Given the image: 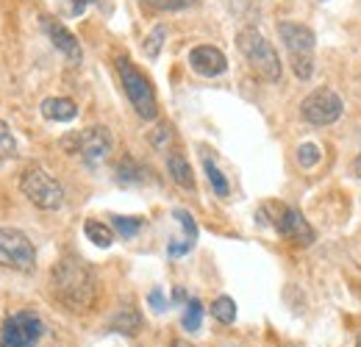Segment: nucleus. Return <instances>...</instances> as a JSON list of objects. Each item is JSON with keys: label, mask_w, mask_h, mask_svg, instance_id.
<instances>
[{"label": "nucleus", "mask_w": 361, "mask_h": 347, "mask_svg": "<svg viewBox=\"0 0 361 347\" xmlns=\"http://www.w3.org/2000/svg\"><path fill=\"white\" fill-rule=\"evenodd\" d=\"M53 292L70 311H87L94 300V275L87 264L64 259L53 269Z\"/></svg>", "instance_id": "obj_1"}, {"label": "nucleus", "mask_w": 361, "mask_h": 347, "mask_svg": "<svg viewBox=\"0 0 361 347\" xmlns=\"http://www.w3.org/2000/svg\"><path fill=\"white\" fill-rule=\"evenodd\" d=\"M236 47L242 50V56L247 59V64H250V70L253 73H259L264 81H281V59H278V53H275V47L270 44V39L262 34V31H256V28H245V31H239V37H236Z\"/></svg>", "instance_id": "obj_2"}, {"label": "nucleus", "mask_w": 361, "mask_h": 347, "mask_svg": "<svg viewBox=\"0 0 361 347\" xmlns=\"http://www.w3.org/2000/svg\"><path fill=\"white\" fill-rule=\"evenodd\" d=\"M117 73H120L123 89H126V95H128V100H131L136 114H139L145 123L156 120V114H159L156 92L150 87V81L142 75V70H136L128 56H120V59H117Z\"/></svg>", "instance_id": "obj_3"}, {"label": "nucleus", "mask_w": 361, "mask_h": 347, "mask_svg": "<svg viewBox=\"0 0 361 347\" xmlns=\"http://www.w3.org/2000/svg\"><path fill=\"white\" fill-rule=\"evenodd\" d=\"M45 336V322L34 311H17L3 319L0 347H37Z\"/></svg>", "instance_id": "obj_4"}, {"label": "nucleus", "mask_w": 361, "mask_h": 347, "mask_svg": "<svg viewBox=\"0 0 361 347\" xmlns=\"http://www.w3.org/2000/svg\"><path fill=\"white\" fill-rule=\"evenodd\" d=\"M20 189H23V195H25L34 206H39V209H45V212H53V209H59V206L64 203V189H61V183H59L56 178H50L39 164H34V167H28V170L23 173Z\"/></svg>", "instance_id": "obj_5"}, {"label": "nucleus", "mask_w": 361, "mask_h": 347, "mask_svg": "<svg viewBox=\"0 0 361 347\" xmlns=\"http://www.w3.org/2000/svg\"><path fill=\"white\" fill-rule=\"evenodd\" d=\"M0 267L14 272H34L37 250L31 239L17 228H0Z\"/></svg>", "instance_id": "obj_6"}, {"label": "nucleus", "mask_w": 361, "mask_h": 347, "mask_svg": "<svg viewBox=\"0 0 361 347\" xmlns=\"http://www.w3.org/2000/svg\"><path fill=\"white\" fill-rule=\"evenodd\" d=\"M300 114H303V120L309 126H317V128L319 126H331V123H336L342 117V97L334 89L319 87L303 100Z\"/></svg>", "instance_id": "obj_7"}, {"label": "nucleus", "mask_w": 361, "mask_h": 347, "mask_svg": "<svg viewBox=\"0 0 361 347\" xmlns=\"http://www.w3.org/2000/svg\"><path fill=\"white\" fill-rule=\"evenodd\" d=\"M270 209L275 212V214H270V225L281 236H286L295 245H312L314 242V228L303 219L298 209H289L283 203H270Z\"/></svg>", "instance_id": "obj_8"}, {"label": "nucleus", "mask_w": 361, "mask_h": 347, "mask_svg": "<svg viewBox=\"0 0 361 347\" xmlns=\"http://www.w3.org/2000/svg\"><path fill=\"white\" fill-rule=\"evenodd\" d=\"M278 34H281V39L286 44V50H289V59H303V56H314V31L309 28V25H303V23H289V20H283V23H278Z\"/></svg>", "instance_id": "obj_9"}, {"label": "nucleus", "mask_w": 361, "mask_h": 347, "mask_svg": "<svg viewBox=\"0 0 361 347\" xmlns=\"http://www.w3.org/2000/svg\"><path fill=\"white\" fill-rule=\"evenodd\" d=\"M81 159L87 167H97L106 162V156L111 153V133L103 128V126H94V128L81 130Z\"/></svg>", "instance_id": "obj_10"}, {"label": "nucleus", "mask_w": 361, "mask_h": 347, "mask_svg": "<svg viewBox=\"0 0 361 347\" xmlns=\"http://www.w3.org/2000/svg\"><path fill=\"white\" fill-rule=\"evenodd\" d=\"M189 67L206 78H214V75H223L228 67L226 56L220 47L214 44H197L189 50Z\"/></svg>", "instance_id": "obj_11"}, {"label": "nucleus", "mask_w": 361, "mask_h": 347, "mask_svg": "<svg viewBox=\"0 0 361 347\" xmlns=\"http://www.w3.org/2000/svg\"><path fill=\"white\" fill-rule=\"evenodd\" d=\"M42 28H45V34L50 37V42L56 44V47L67 56V61H73V64H78V61H81V56H84V53H81V44H78V39H75V37H73V34H70L59 20L45 17V20H42Z\"/></svg>", "instance_id": "obj_12"}, {"label": "nucleus", "mask_w": 361, "mask_h": 347, "mask_svg": "<svg viewBox=\"0 0 361 347\" xmlns=\"http://www.w3.org/2000/svg\"><path fill=\"white\" fill-rule=\"evenodd\" d=\"M42 114L47 120H56V123H70V120H75L78 106L70 97H47V100H42Z\"/></svg>", "instance_id": "obj_13"}, {"label": "nucleus", "mask_w": 361, "mask_h": 347, "mask_svg": "<svg viewBox=\"0 0 361 347\" xmlns=\"http://www.w3.org/2000/svg\"><path fill=\"white\" fill-rule=\"evenodd\" d=\"M167 170H170V178L183 186V189H195V175H192V167H189V162L178 156V153H173L170 159H167Z\"/></svg>", "instance_id": "obj_14"}, {"label": "nucleus", "mask_w": 361, "mask_h": 347, "mask_svg": "<svg viewBox=\"0 0 361 347\" xmlns=\"http://www.w3.org/2000/svg\"><path fill=\"white\" fill-rule=\"evenodd\" d=\"M84 233L90 236L92 245H97V248H111V242H114L111 228L103 225V222H97V219H87L84 222Z\"/></svg>", "instance_id": "obj_15"}, {"label": "nucleus", "mask_w": 361, "mask_h": 347, "mask_svg": "<svg viewBox=\"0 0 361 347\" xmlns=\"http://www.w3.org/2000/svg\"><path fill=\"white\" fill-rule=\"evenodd\" d=\"M203 170H206V178H209V183L214 186V192H217L220 197H228V192H231V186H228L226 175L220 173V167L214 164V159H212L209 153H203Z\"/></svg>", "instance_id": "obj_16"}, {"label": "nucleus", "mask_w": 361, "mask_h": 347, "mask_svg": "<svg viewBox=\"0 0 361 347\" xmlns=\"http://www.w3.org/2000/svg\"><path fill=\"white\" fill-rule=\"evenodd\" d=\"M212 314H214V319H220L223 325H231L233 319H236V303H233V298H217L214 303H212Z\"/></svg>", "instance_id": "obj_17"}, {"label": "nucleus", "mask_w": 361, "mask_h": 347, "mask_svg": "<svg viewBox=\"0 0 361 347\" xmlns=\"http://www.w3.org/2000/svg\"><path fill=\"white\" fill-rule=\"evenodd\" d=\"M139 325H142V319H139V314H136L134 308H126V311H120V314L111 319V328H114V331H123V334H136Z\"/></svg>", "instance_id": "obj_18"}, {"label": "nucleus", "mask_w": 361, "mask_h": 347, "mask_svg": "<svg viewBox=\"0 0 361 347\" xmlns=\"http://www.w3.org/2000/svg\"><path fill=\"white\" fill-rule=\"evenodd\" d=\"M167 39V25H156L150 34H147V39L142 44V50H145V56L147 59H156L159 53H161V44Z\"/></svg>", "instance_id": "obj_19"}, {"label": "nucleus", "mask_w": 361, "mask_h": 347, "mask_svg": "<svg viewBox=\"0 0 361 347\" xmlns=\"http://www.w3.org/2000/svg\"><path fill=\"white\" fill-rule=\"evenodd\" d=\"M142 178H145V173H142V167L136 164L134 159H123L117 164V181L120 183H139Z\"/></svg>", "instance_id": "obj_20"}, {"label": "nucleus", "mask_w": 361, "mask_h": 347, "mask_svg": "<svg viewBox=\"0 0 361 347\" xmlns=\"http://www.w3.org/2000/svg\"><path fill=\"white\" fill-rule=\"evenodd\" d=\"M319 159H322V150L317 147L314 142H306V145H300L298 147V164L303 167V170H312L319 164Z\"/></svg>", "instance_id": "obj_21"}, {"label": "nucleus", "mask_w": 361, "mask_h": 347, "mask_svg": "<svg viewBox=\"0 0 361 347\" xmlns=\"http://www.w3.org/2000/svg\"><path fill=\"white\" fill-rule=\"evenodd\" d=\"M200 322H203V305H200V300H189L186 303V311H183V328L189 331V334H195L197 328H200Z\"/></svg>", "instance_id": "obj_22"}, {"label": "nucleus", "mask_w": 361, "mask_h": 347, "mask_svg": "<svg viewBox=\"0 0 361 347\" xmlns=\"http://www.w3.org/2000/svg\"><path fill=\"white\" fill-rule=\"evenodd\" d=\"M111 222H114V228H117V233H120L123 239H134L136 233L142 231V225H145L139 217H120V214L111 219Z\"/></svg>", "instance_id": "obj_23"}, {"label": "nucleus", "mask_w": 361, "mask_h": 347, "mask_svg": "<svg viewBox=\"0 0 361 347\" xmlns=\"http://www.w3.org/2000/svg\"><path fill=\"white\" fill-rule=\"evenodd\" d=\"M17 156V139L11 136L8 126L0 120V159H14Z\"/></svg>", "instance_id": "obj_24"}, {"label": "nucleus", "mask_w": 361, "mask_h": 347, "mask_svg": "<svg viewBox=\"0 0 361 347\" xmlns=\"http://www.w3.org/2000/svg\"><path fill=\"white\" fill-rule=\"evenodd\" d=\"M173 217L178 219V225L183 228V239H186L189 245H195V242H197V225H195V219L189 217V212L176 209V212H173Z\"/></svg>", "instance_id": "obj_25"}, {"label": "nucleus", "mask_w": 361, "mask_h": 347, "mask_svg": "<svg viewBox=\"0 0 361 347\" xmlns=\"http://www.w3.org/2000/svg\"><path fill=\"white\" fill-rule=\"evenodd\" d=\"M150 8H159V11H178V8H186L192 6L195 0H145Z\"/></svg>", "instance_id": "obj_26"}, {"label": "nucleus", "mask_w": 361, "mask_h": 347, "mask_svg": "<svg viewBox=\"0 0 361 347\" xmlns=\"http://www.w3.org/2000/svg\"><path fill=\"white\" fill-rule=\"evenodd\" d=\"M167 139H170V126H167V123H161L159 128L150 133V142H153V147H164V145H167Z\"/></svg>", "instance_id": "obj_27"}, {"label": "nucleus", "mask_w": 361, "mask_h": 347, "mask_svg": "<svg viewBox=\"0 0 361 347\" xmlns=\"http://www.w3.org/2000/svg\"><path fill=\"white\" fill-rule=\"evenodd\" d=\"M147 300H150V308H153V311H164V308H167V298H164L161 289H150Z\"/></svg>", "instance_id": "obj_28"}, {"label": "nucleus", "mask_w": 361, "mask_h": 347, "mask_svg": "<svg viewBox=\"0 0 361 347\" xmlns=\"http://www.w3.org/2000/svg\"><path fill=\"white\" fill-rule=\"evenodd\" d=\"M92 0H70V8H73V14L78 17V14H84L87 11V6H90Z\"/></svg>", "instance_id": "obj_29"}, {"label": "nucleus", "mask_w": 361, "mask_h": 347, "mask_svg": "<svg viewBox=\"0 0 361 347\" xmlns=\"http://www.w3.org/2000/svg\"><path fill=\"white\" fill-rule=\"evenodd\" d=\"M353 170H356V175L361 178V153L356 156V162H353Z\"/></svg>", "instance_id": "obj_30"}, {"label": "nucleus", "mask_w": 361, "mask_h": 347, "mask_svg": "<svg viewBox=\"0 0 361 347\" xmlns=\"http://www.w3.org/2000/svg\"><path fill=\"white\" fill-rule=\"evenodd\" d=\"M356 347H361V334H359V339H356Z\"/></svg>", "instance_id": "obj_31"}, {"label": "nucleus", "mask_w": 361, "mask_h": 347, "mask_svg": "<svg viewBox=\"0 0 361 347\" xmlns=\"http://www.w3.org/2000/svg\"><path fill=\"white\" fill-rule=\"evenodd\" d=\"M173 347H186V345H180V342H176V345H173Z\"/></svg>", "instance_id": "obj_32"}]
</instances>
